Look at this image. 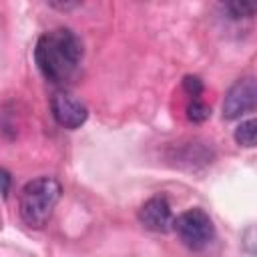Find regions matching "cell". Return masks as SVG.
<instances>
[{"label":"cell","instance_id":"6","mask_svg":"<svg viewBox=\"0 0 257 257\" xmlns=\"http://www.w3.org/2000/svg\"><path fill=\"white\" fill-rule=\"evenodd\" d=\"M139 221L145 229L155 233H167L169 229H173V213L167 197L155 195L147 199L139 209Z\"/></svg>","mask_w":257,"mask_h":257},{"label":"cell","instance_id":"1","mask_svg":"<svg viewBox=\"0 0 257 257\" xmlns=\"http://www.w3.org/2000/svg\"><path fill=\"white\" fill-rule=\"evenodd\" d=\"M82 58V44L68 28L44 32L34 48V60L42 76L54 84H64Z\"/></svg>","mask_w":257,"mask_h":257},{"label":"cell","instance_id":"11","mask_svg":"<svg viewBox=\"0 0 257 257\" xmlns=\"http://www.w3.org/2000/svg\"><path fill=\"white\" fill-rule=\"evenodd\" d=\"M10 183H12V179H10V173H8L6 169H2V167H0V193H2V197H8V191H10Z\"/></svg>","mask_w":257,"mask_h":257},{"label":"cell","instance_id":"3","mask_svg":"<svg viewBox=\"0 0 257 257\" xmlns=\"http://www.w3.org/2000/svg\"><path fill=\"white\" fill-rule=\"evenodd\" d=\"M173 229L177 231L183 245L189 247L191 251H203L215 239L213 219L209 217V213H205L199 207L187 209L177 219H173Z\"/></svg>","mask_w":257,"mask_h":257},{"label":"cell","instance_id":"2","mask_svg":"<svg viewBox=\"0 0 257 257\" xmlns=\"http://www.w3.org/2000/svg\"><path fill=\"white\" fill-rule=\"evenodd\" d=\"M62 195V187L54 177H38L28 181L18 199V211L22 221L30 229H42L58 205Z\"/></svg>","mask_w":257,"mask_h":257},{"label":"cell","instance_id":"7","mask_svg":"<svg viewBox=\"0 0 257 257\" xmlns=\"http://www.w3.org/2000/svg\"><path fill=\"white\" fill-rule=\"evenodd\" d=\"M255 139H257V120L255 118H247L243 120L237 128H235V141L241 147H255Z\"/></svg>","mask_w":257,"mask_h":257},{"label":"cell","instance_id":"10","mask_svg":"<svg viewBox=\"0 0 257 257\" xmlns=\"http://www.w3.org/2000/svg\"><path fill=\"white\" fill-rule=\"evenodd\" d=\"M183 88L187 90L189 96L199 98V94L203 92V80H201L199 76H195V74H187V76L183 78Z\"/></svg>","mask_w":257,"mask_h":257},{"label":"cell","instance_id":"4","mask_svg":"<svg viewBox=\"0 0 257 257\" xmlns=\"http://www.w3.org/2000/svg\"><path fill=\"white\" fill-rule=\"evenodd\" d=\"M257 104V84H255V78L253 76H243L239 80H235L225 98H223V118L227 120H233V118H239L243 116L245 112L253 110Z\"/></svg>","mask_w":257,"mask_h":257},{"label":"cell","instance_id":"9","mask_svg":"<svg viewBox=\"0 0 257 257\" xmlns=\"http://www.w3.org/2000/svg\"><path fill=\"white\" fill-rule=\"evenodd\" d=\"M223 10L229 14V18H251L255 14V6L247 2H227L223 4Z\"/></svg>","mask_w":257,"mask_h":257},{"label":"cell","instance_id":"12","mask_svg":"<svg viewBox=\"0 0 257 257\" xmlns=\"http://www.w3.org/2000/svg\"><path fill=\"white\" fill-rule=\"evenodd\" d=\"M52 8H58V10H68V8H74L78 6V2H50Z\"/></svg>","mask_w":257,"mask_h":257},{"label":"cell","instance_id":"8","mask_svg":"<svg viewBox=\"0 0 257 257\" xmlns=\"http://www.w3.org/2000/svg\"><path fill=\"white\" fill-rule=\"evenodd\" d=\"M209 116H211L209 104H205V102L199 100V98H193V100L189 102V106H187V118H189L191 122H205Z\"/></svg>","mask_w":257,"mask_h":257},{"label":"cell","instance_id":"5","mask_svg":"<svg viewBox=\"0 0 257 257\" xmlns=\"http://www.w3.org/2000/svg\"><path fill=\"white\" fill-rule=\"evenodd\" d=\"M50 110L54 120L64 128H78L88 118L86 104L68 90H56L50 98Z\"/></svg>","mask_w":257,"mask_h":257}]
</instances>
